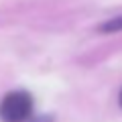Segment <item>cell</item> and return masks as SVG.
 I'll return each instance as SVG.
<instances>
[{
	"mask_svg": "<svg viewBox=\"0 0 122 122\" xmlns=\"http://www.w3.org/2000/svg\"><path fill=\"white\" fill-rule=\"evenodd\" d=\"M33 112V98L26 92H10L0 102V120L2 122H25Z\"/></svg>",
	"mask_w": 122,
	"mask_h": 122,
	"instance_id": "1",
	"label": "cell"
},
{
	"mask_svg": "<svg viewBox=\"0 0 122 122\" xmlns=\"http://www.w3.org/2000/svg\"><path fill=\"white\" fill-rule=\"evenodd\" d=\"M120 106H122V92H120Z\"/></svg>",
	"mask_w": 122,
	"mask_h": 122,
	"instance_id": "3",
	"label": "cell"
},
{
	"mask_svg": "<svg viewBox=\"0 0 122 122\" xmlns=\"http://www.w3.org/2000/svg\"><path fill=\"white\" fill-rule=\"evenodd\" d=\"M100 30L102 33H118V30H122V16H114V18H108L106 22H102L100 25Z\"/></svg>",
	"mask_w": 122,
	"mask_h": 122,
	"instance_id": "2",
	"label": "cell"
}]
</instances>
